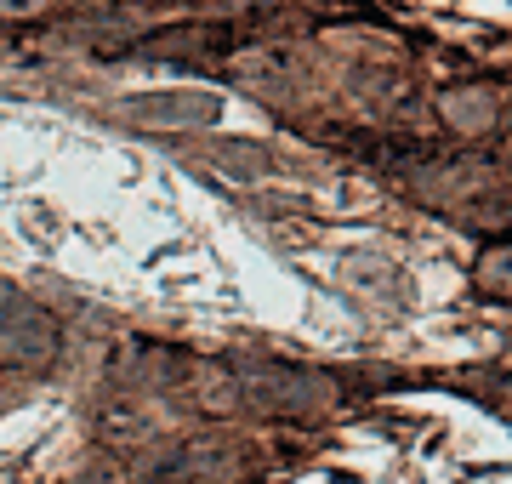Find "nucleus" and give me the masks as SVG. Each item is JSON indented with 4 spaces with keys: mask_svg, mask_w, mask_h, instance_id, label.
Returning a JSON list of instances; mask_svg holds the SVG:
<instances>
[{
    "mask_svg": "<svg viewBox=\"0 0 512 484\" xmlns=\"http://www.w3.org/2000/svg\"><path fill=\"white\" fill-rule=\"evenodd\" d=\"M234 382H239V405L262 410V416H296L319 399L313 376H302L296 365H274V359H239Z\"/></svg>",
    "mask_w": 512,
    "mask_h": 484,
    "instance_id": "nucleus-1",
    "label": "nucleus"
},
{
    "mask_svg": "<svg viewBox=\"0 0 512 484\" xmlns=\"http://www.w3.org/2000/svg\"><path fill=\"white\" fill-rule=\"evenodd\" d=\"M120 114L143 120L154 131H194V126H211L222 114V97L217 92H143V97H126Z\"/></svg>",
    "mask_w": 512,
    "mask_h": 484,
    "instance_id": "nucleus-2",
    "label": "nucleus"
},
{
    "mask_svg": "<svg viewBox=\"0 0 512 484\" xmlns=\"http://www.w3.org/2000/svg\"><path fill=\"white\" fill-rule=\"evenodd\" d=\"M57 342H63L57 319L46 314V308H35V302H23L12 319H0V365L46 371V365L57 359Z\"/></svg>",
    "mask_w": 512,
    "mask_h": 484,
    "instance_id": "nucleus-3",
    "label": "nucleus"
},
{
    "mask_svg": "<svg viewBox=\"0 0 512 484\" xmlns=\"http://www.w3.org/2000/svg\"><path fill=\"white\" fill-rule=\"evenodd\" d=\"M143 52L148 57H183V63H200V57H222V52H228V29H217V23L160 29V35H148Z\"/></svg>",
    "mask_w": 512,
    "mask_h": 484,
    "instance_id": "nucleus-4",
    "label": "nucleus"
},
{
    "mask_svg": "<svg viewBox=\"0 0 512 484\" xmlns=\"http://www.w3.org/2000/svg\"><path fill=\"white\" fill-rule=\"evenodd\" d=\"M291 52H274V46H251V52L239 57V75L251 80V86H262V92H274V86H285L291 80Z\"/></svg>",
    "mask_w": 512,
    "mask_h": 484,
    "instance_id": "nucleus-5",
    "label": "nucleus"
},
{
    "mask_svg": "<svg viewBox=\"0 0 512 484\" xmlns=\"http://www.w3.org/2000/svg\"><path fill=\"white\" fill-rule=\"evenodd\" d=\"M211 160H217L228 177H262V171L274 166L262 143H211Z\"/></svg>",
    "mask_w": 512,
    "mask_h": 484,
    "instance_id": "nucleus-6",
    "label": "nucleus"
},
{
    "mask_svg": "<svg viewBox=\"0 0 512 484\" xmlns=\"http://www.w3.org/2000/svg\"><path fill=\"white\" fill-rule=\"evenodd\" d=\"M478 274H484V285H490V291H512V245H501V251H490Z\"/></svg>",
    "mask_w": 512,
    "mask_h": 484,
    "instance_id": "nucleus-7",
    "label": "nucleus"
},
{
    "mask_svg": "<svg viewBox=\"0 0 512 484\" xmlns=\"http://www.w3.org/2000/svg\"><path fill=\"white\" fill-rule=\"evenodd\" d=\"M57 0H0V18L6 23H23V18H40V12H52Z\"/></svg>",
    "mask_w": 512,
    "mask_h": 484,
    "instance_id": "nucleus-8",
    "label": "nucleus"
}]
</instances>
